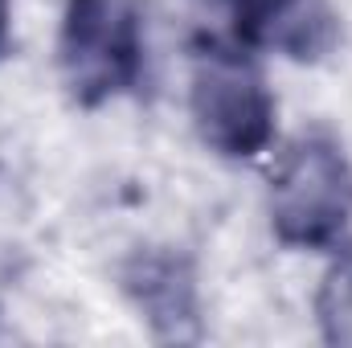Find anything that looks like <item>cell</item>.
<instances>
[{
    "mask_svg": "<svg viewBox=\"0 0 352 348\" xmlns=\"http://www.w3.org/2000/svg\"><path fill=\"white\" fill-rule=\"evenodd\" d=\"M192 123L221 156H258L274 135V98L263 74L226 45H209L192 66Z\"/></svg>",
    "mask_w": 352,
    "mask_h": 348,
    "instance_id": "3957f363",
    "label": "cell"
},
{
    "mask_svg": "<svg viewBox=\"0 0 352 348\" xmlns=\"http://www.w3.org/2000/svg\"><path fill=\"white\" fill-rule=\"evenodd\" d=\"M8 21H12V0H0V58L8 54V41H12Z\"/></svg>",
    "mask_w": 352,
    "mask_h": 348,
    "instance_id": "8992f818",
    "label": "cell"
},
{
    "mask_svg": "<svg viewBox=\"0 0 352 348\" xmlns=\"http://www.w3.org/2000/svg\"><path fill=\"white\" fill-rule=\"evenodd\" d=\"M58 66L82 107H98L144 70V4L140 0H70L58 37Z\"/></svg>",
    "mask_w": 352,
    "mask_h": 348,
    "instance_id": "7a4b0ae2",
    "label": "cell"
},
{
    "mask_svg": "<svg viewBox=\"0 0 352 348\" xmlns=\"http://www.w3.org/2000/svg\"><path fill=\"white\" fill-rule=\"evenodd\" d=\"M234 37L250 50H274L316 62L336 45V12L328 0H221Z\"/></svg>",
    "mask_w": 352,
    "mask_h": 348,
    "instance_id": "277c9868",
    "label": "cell"
},
{
    "mask_svg": "<svg viewBox=\"0 0 352 348\" xmlns=\"http://www.w3.org/2000/svg\"><path fill=\"white\" fill-rule=\"evenodd\" d=\"M352 221V164L328 135H299L270 176V226L283 246H332Z\"/></svg>",
    "mask_w": 352,
    "mask_h": 348,
    "instance_id": "6da1fadb",
    "label": "cell"
},
{
    "mask_svg": "<svg viewBox=\"0 0 352 348\" xmlns=\"http://www.w3.org/2000/svg\"><path fill=\"white\" fill-rule=\"evenodd\" d=\"M320 320L328 340L352 345V250L340 254V262L328 270L324 291H320Z\"/></svg>",
    "mask_w": 352,
    "mask_h": 348,
    "instance_id": "5b68a950",
    "label": "cell"
}]
</instances>
